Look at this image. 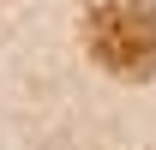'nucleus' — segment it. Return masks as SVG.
Returning a JSON list of instances; mask_svg holds the SVG:
<instances>
[{"instance_id":"f257e3e1","label":"nucleus","mask_w":156,"mask_h":150,"mask_svg":"<svg viewBox=\"0 0 156 150\" xmlns=\"http://www.w3.org/2000/svg\"><path fill=\"white\" fill-rule=\"evenodd\" d=\"M96 54L120 72H144L156 60V12L144 0H108L96 12Z\"/></svg>"}]
</instances>
